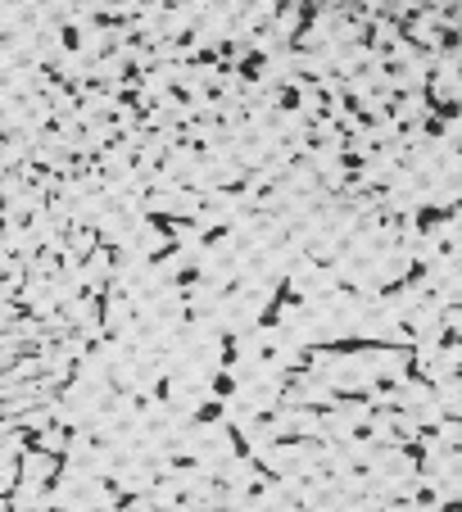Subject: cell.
Instances as JSON below:
<instances>
[{
    "label": "cell",
    "mask_w": 462,
    "mask_h": 512,
    "mask_svg": "<svg viewBox=\"0 0 462 512\" xmlns=\"http://www.w3.org/2000/svg\"><path fill=\"white\" fill-rule=\"evenodd\" d=\"M59 467H64V458L41 454L37 445H28V449L19 454V481H28V485H55Z\"/></svg>",
    "instance_id": "6da1fadb"
},
{
    "label": "cell",
    "mask_w": 462,
    "mask_h": 512,
    "mask_svg": "<svg viewBox=\"0 0 462 512\" xmlns=\"http://www.w3.org/2000/svg\"><path fill=\"white\" fill-rule=\"evenodd\" d=\"M19 318H23V313H19V304H14V300H5V295H0V336H5V331H10Z\"/></svg>",
    "instance_id": "7a4b0ae2"
}]
</instances>
